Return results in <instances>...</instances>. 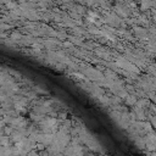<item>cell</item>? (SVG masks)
I'll list each match as a JSON object with an SVG mask.
<instances>
[{"mask_svg":"<svg viewBox=\"0 0 156 156\" xmlns=\"http://www.w3.org/2000/svg\"><path fill=\"white\" fill-rule=\"evenodd\" d=\"M53 142H54V134H53V133H46V134L43 133V137H42V144H44L45 146H49Z\"/></svg>","mask_w":156,"mask_h":156,"instance_id":"1","label":"cell"},{"mask_svg":"<svg viewBox=\"0 0 156 156\" xmlns=\"http://www.w3.org/2000/svg\"><path fill=\"white\" fill-rule=\"evenodd\" d=\"M11 137V140L14 142V143H20L23 138H26V137H23L21 133H18L17 130H15V132H12V134L10 135Z\"/></svg>","mask_w":156,"mask_h":156,"instance_id":"2","label":"cell"},{"mask_svg":"<svg viewBox=\"0 0 156 156\" xmlns=\"http://www.w3.org/2000/svg\"><path fill=\"white\" fill-rule=\"evenodd\" d=\"M29 116H31V120H33L34 122H42V121L44 120V116H43V115H39V113L32 112Z\"/></svg>","mask_w":156,"mask_h":156,"instance_id":"3","label":"cell"},{"mask_svg":"<svg viewBox=\"0 0 156 156\" xmlns=\"http://www.w3.org/2000/svg\"><path fill=\"white\" fill-rule=\"evenodd\" d=\"M9 145H10V137L4 135L0 139V146H9Z\"/></svg>","mask_w":156,"mask_h":156,"instance_id":"4","label":"cell"},{"mask_svg":"<svg viewBox=\"0 0 156 156\" xmlns=\"http://www.w3.org/2000/svg\"><path fill=\"white\" fill-rule=\"evenodd\" d=\"M126 102L128 104V105H135V102H137V98H134V96H127V99H126Z\"/></svg>","mask_w":156,"mask_h":156,"instance_id":"5","label":"cell"},{"mask_svg":"<svg viewBox=\"0 0 156 156\" xmlns=\"http://www.w3.org/2000/svg\"><path fill=\"white\" fill-rule=\"evenodd\" d=\"M151 5H155V2H149V1H144V2H142V10H145V9H149Z\"/></svg>","mask_w":156,"mask_h":156,"instance_id":"6","label":"cell"},{"mask_svg":"<svg viewBox=\"0 0 156 156\" xmlns=\"http://www.w3.org/2000/svg\"><path fill=\"white\" fill-rule=\"evenodd\" d=\"M134 31L137 33H139V34H145L146 33V31L144 28H142V27H134Z\"/></svg>","mask_w":156,"mask_h":156,"instance_id":"7","label":"cell"},{"mask_svg":"<svg viewBox=\"0 0 156 156\" xmlns=\"http://www.w3.org/2000/svg\"><path fill=\"white\" fill-rule=\"evenodd\" d=\"M99 99H100V101H102L104 104H109V102H110V99L106 98V96H104V95H100Z\"/></svg>","mask_w":156,"mask_h":156,"instance_id":"8","label":"cell"},{"mask_svg":"<svg viewBox=\"0 0 156 156\" xmlns=\"http://www.w3.org/2000/svg\"><path fill=\"white\" fill-rule=\"evenodd\" d=\"M57 117H59V120L65 121L66 117H67V113H66V112H60V113H57Z\"/></svg>","mask_w":156,"mask_h":156,"instance_id":"9","label":"cell"},{"mask_svg":"<svg viewBox=\"0 0 156 156\" xmlns=\"http://www.w3.org/2000/svg\"><path fill=\"white\" fill-rule=\"evenodd\" d=\"M21 38V35L18 34V33H12L11 34V39H14V40H17V39H20Z\"/></svg>","mask_w":156,"mask_h":156,"instance_id":"10","label":"cell"},{"mask_svg":"<svg viewBox=\"0 0 156 156\" xmlns=\"http://www.w3.org/2000/svg\"><path fill=\"white\" fill-rule=\"evenodd\" d=\"M26 95L28 96V99H29V100H32V99H35V98H37V95H35L34 93H27Z\"/></svg>","mask_w":156,"mask_h":156,"instance_id":"11","label":"cell"},{"mask_svg":"<svg viewBox=\"0 0 156 156\" xmlns=\"http://www.w3.org/2000/svg\"><path fill=\"white\" fill-rule=\"evenodd\" d=\"M120 101H121V99H120L118 96H115V98L112 99V102H115V104H116V102H120Z\"/></svg>","mask_w":156,"mask_h":156,"instance_id":"12","label":"cell"},{"mask_svg":"<svg viewBox=\"0 0 156 156\" xmlns=\"http://www.w3.org/2000/svg\"><path fill=\"white\" fill-rule=\"evenodd\" d=\"M6 28H9L7 25H0V31H5Z\"/></svg>","mask_w":156,"mask_h":156,"instance_id":"13","label":"cell"},{"mask_svg":"<svg viewBox=\"0 0 156 156\" xmlns=\"http://www.w3.org/2000/svg\"><path fill=\"white\" fill-rule=\"evenodd\" d=\"M65 46H71V43H65Z\"/></svg>","mask_w":156,"mask_h":156,"instance_id":"14","label":"cell"}]
</instances>
